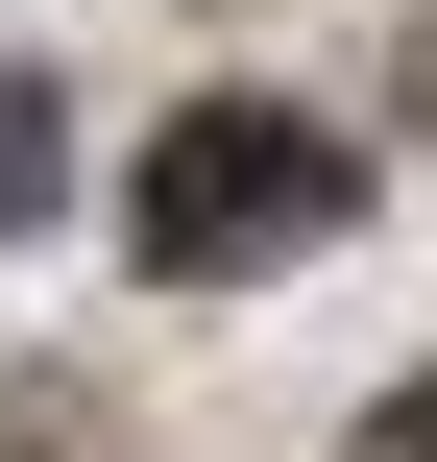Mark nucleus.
<instances>
[{"label": "nucleus", "instance_id": "nucleus-1", "mask_svg": "<svg viewBox=\"0 0 437 462\" xmlns=\"http://www.w3.org/2000/svg\"><path fill=\"white\" fill-rule=\"evenodd\" d=\"M341 219H365V146H341L316 97H195V122H146L122 268H146V292H243V268L341 244Z\"/></svg>", "mask_w": 437, "mask_h": 462}, {"label": "nucleus", "instance_id": "nucleus-2", "mask_svg": "<svg viewBox=\"0 0 437 462\" xmlns=\"http://www.w3.org/2000/svg\"><path fill=\"white\" fill-rule=\"evenodd\" d=\"M49 195H73V122H49V73H0V244H24Z\"/></svg>", "mask_w": 437, "mask_h": 462}, {"label": "nucleus", "instance_id": "nucleus-3", "mask_svg": "<svg viewBox=\"0 0 437 462\" xmlns=\"http://www.w3.org/2000/svg\"><path fill=\"white\" fill-rule=\"evenodd\" d=\"M341 462H437V365H414V390H365V439H341Z\"/></svg>", "mask_w": 437, "mask_h": 462}]
</instances>
